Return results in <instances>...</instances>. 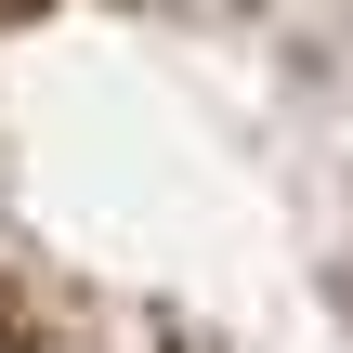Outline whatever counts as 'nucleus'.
<instances>
[{
    "mask_svg": "<svg viewBox=\"0 0 353 353\" xmlns=\"http://www.w3.org/2000/svg\"><path fill=\"white\" fill-rule=\"evenodd\" d=\"M0 353H353V0H0Z\"/></svg>",
    "mask_w": 353,
    "mask_h": 353,
    "instance_id": "1",
    "label": "nucleus"
}]
</instances>
